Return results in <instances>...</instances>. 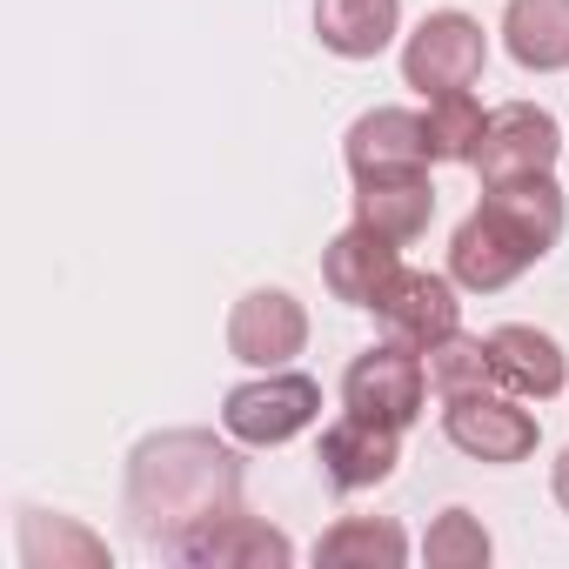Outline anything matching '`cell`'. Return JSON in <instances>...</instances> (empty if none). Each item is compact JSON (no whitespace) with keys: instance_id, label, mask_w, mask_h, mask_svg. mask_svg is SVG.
<instances>
[{"instance_id":"4fadbf2b","label":"cell","mask_w":569,"mask_h":569,"mask_svg":"<svg viewBox=\"0 0 569 569\" xmlns=\"http://www.w3.org/2000/svg\"><path fill=\"white\" fill-rule=\"evenodd\" d=\"M489 362H496V389L522 396V402H549L562 396L569 382V356L549 329H529V322H502L489 329Z\"/></svg>"},{"instance_id":"7a4b0ae2","label":"cell","mask_w":569,"mask_h":569,"mask_svg":"<svg viewBox=\"0 0 569 569\" xmlns=\"http://www.w3.org/2000/svg\"><path fill=\"white\" fill-rule=\"evenodd\" d=\"M322 422V382L302 369H254V382H234L221 396V429L241 449H281Z\"/></svg>"},{"instance_id":"5bb4252c","label":"cell","mask_w":569,"mask_h":569,"mask_svg":"<svg viewBox=\"0 0 569 569\" xmlns=\"http://www.w3.org/2000/svg\"><path fill=\"white\" fill-rule=\"evenodd\" d=\"M396 268H402V248H396L389 234L349 221V228L322 248V289H329L336 302H349V309H369V302L389 289Z\"/></svg>"},{"instance_id":"ba28073f","label":"cell","mask_w":569,"mask_h":569,"mask_svg":"<svg viewBox=\"0 0 569 569\" xmlns=\"http://www.w3.org/2000/svg\"><path fill=\"white\" fill-rule=\"evenodd\" d=\"M309 349V309L289 289H248L228 316V356L241 369H296Z\"/></svg>"},{"instance_id":"2e32d148","label":"cell","mask_w":569,"mask_h":569,"mask_svg":"<svg viewBox=\"0 0 569 569\" xmlns=\"http://www.w3.org/2000/svg\"><path fill=\"white\" fill-rule=\"evenodd\" d=\"M402 34V0H316V41L342 61H376Z\"/></svg>"},{"instance_id":"30bf717a","label":"cell","mask_w":569,"mask_h":569,"mask_svg":"<svg viewBox=\"0 0 569 569\" xmlns=\"http://www.w3.org/2000/svg\"><path fill=\"white\" fill-rule=\"evenodd\" d=\"M316 462H322V482H329L336 496L382 489V482L396 476V462H402V429H389V422H369V416L342 409V416L322 429Z\"/></svg>"},{"instance_id":"7c38bea8","label":"cell","mask_w":569,"mask_h":569,"mask_svg":"<svg viewBox=\"0 0 569 569\" xmlns=\"http://www.w3.org/2000/svg\"><path fill=\"white\" fill-rule=\"evenodd\" d=\"M174 562H194V569H289L296 542L274 522L248 516V509H228V516L201 522L188 542H174Z\"/></svg>"},{"instance_id":"6da1fadb","label":"cell","mask_w":569,"mask_h":569,"mask_svg":"<svg viewBox=\"0 0 569 569\" xmlns=\"http://www.w3.org/2000/svg\"><path fill=\"white\" fill-rule=\"evenodd\" d=\"M241 449L234 436H214V429H161V436H141L134 456H128V489H121V509L134 522V536L161 556H174V542H188L201 522L241 509Z\"/></svg>"},{"instance_id":"3957f363","label":"cell","mask_w":569,"mask_h":569,"mask_svg":"<svg viewBox=\"0 0 569 569\" xmlns=\"http://www.w3.org/2000/svg\"><path fill=\"white\" fill-rule=\"evenodd\" d=\"M482 61H489V34H482V21L462 14V8L422 14V28L402 41V81H409L422 101L476 88V81H482Z\"/></svg>"},{"instance_id":"cb8c5ba5","label":"cell","mask_w":569,"mask_h":569,"mask_svg":"<svg viewBox=\"0 0 569 569\" xmlns=\"http://www.w3.org/2000/svg\"><path fill=\"white\" fill-rule=\"evenodd\" d=\"M549 489H556V502H562V516H569V449L556 456V469H549Z\"/></svg>"},{"instance_id":"ac0fdd59","label":"cell","mask_w":569,"mask_h":569,"mask_svg":"<svg viewBox=\"0 0 569 569\" xmlns=\"http://www.w3.org/2000/svg\"><path fill=\"white\" fill-rule=\"evenodd\" d=\"M482 201L496 208V214H509L542 254L562 241V228H569V201H562V188H556V174H529V181H496V188H482Z\"/></svg>"},{"instance_id":"7402d4cb","label":"cell","mask_w":569,"mask_h":569,"mask_svg":"<svg viewBox=\"0 0 569 569\" xmlns=\"http://www.w3.org/2000/svg\"><path fill=\"white\" fill-rule=\"evenodd\" d=\"M422 369H429V396L449 402V396H476V389H496V362H489V336H442L422 349Z\"/></svg>"},{"instance_id":"277c9868","label":"cell","mask_w":569,"mask_h":569,"mask_svg":"<svg viewBox=\"0 0 569 569\" xmlns=\"http://www.w3.org/2000/svg\"><path fill=\"white\" fill-rule=\"evenodd\" d=\"M422 402H429V369H422V349L382 336L376 349H362L349 369H342V409L369 416V422H389V429H409L422 422Z\"/></svg>"},{"instance_id":"8992f818","label":"cell","mask_w":569,"mask_h":569,"mask_svg":"<svg viewBox=\"0 0 569 569\" xmlns=\"http://www.w3.org/2000/svg\"><path fill=\"white\" fill-rule=\"evenodd\" d=\"M536 261H542V248H536L509 214H496L489 201H476V208L456 221V234H449V274H456V289H469V296L509 289V281H516L522 268H536Z\"/></svg>"},{"instance_id":"44dd1931","label":"cell","mask_w":569,"mask_h":569,"mask_svg":"<svg viewBox=\"0 0 569 569\" xmlns=\"http://www.w3.org/2000/svg\"><path fill=\"white\" fill-rule=\"evenodd\" d=\"M21 562L28 569H101L108 562V542L101 536H88L81 522H68V516H41V509H28L21 516Z\"/></svg>"},{"instance_id":"52a82bcc","label":"cell","mask_w":569,"mask_h":569,"mask_svg":"<svg viewBox=\"0 0 569 569\" xmlns=\"http://www.w3.org/2000/svg\"><path fill=\"white\" fill-rule=\"evenodd\" d=\"M556 154H562L556 114L536 108V101H509V108H489L482 148H476V174H482V188L529 181V174H556Z\"/></svg>"},{"instance_id":"8fae6325","label":"cell","mask_w":569,"mask_h":569,"mask_svg":"<svg viewBox=\"0 0 569 569\" xmlns=\"http://www.w3.org/2000/svg\"><path fill=\"white\" fill-rule=\"evenodd\" d=\"M342 161H349V181H389V174L436 168L416 108H369V114H356L349 134H342Z\"/></svg>"},{"instance_id":"9a60e30c","label":"cell","mask_w":569,"mask_h":569,"mask_svg":"<svg viewBox=\"0 0 569 569\" xmlns=\"http://www.w3.org/2000/svg\"><path fill=\"white\" fill-rule=\"evenodd\" d=\"M356 221L389 234L396 248L422 241L429 221H436V181L429 168L422 174H389V181H356Z\"/></svg>"},{"instance_id":"d6986e66","label":"cell","mask_w":569,"mask_h":569,"mask_svg":"<svg viewBox=\"0 0 569 569\" xmlns=\"http://www.w3.org/2000/svg\"><path fill=\"white\" fill-rule=\"evenodd\" d=\"M316 562H336V569H402L409 562V536L402 522L389 516H342L322 542H316Z\"/></svg>"},{"instance_id":"e0dca14e","label":"cell","mask_w":569,"mask_h":569,"mask_svg":"<svg viewBox=\"0 0 569 569\" xmlns=\"http://www.w3.org/2000/svg\"><path fill=\"white\" fill-rule=\"evenodd\" d=\"M502 48L529 74H562L569 68V0H509Z\"/></svg>"},{"instance_id":"9c48e42d","label":"cell","mask_w":569,"mask_h":569,"mask_svg":"<svg viewBox=\"0 0 569 569\" xmlns=\"http://www.w3.org/2000/svg\"><path fill=\"white\" fill-rule=\"evenodd\" d=\"M456 274H429V268H396L389 289L369 302V316L382 322V336L409 342V349H429L442 336L462 329V302H456Z\"/></svg>"},{"instance_id":"603a6c76","label":"cell","mask_w":569,"mask_h":569,"mask_svg":"<svg viewBox=\"0 0 569 569\" xmlns=\"http://www.w3.org/2000/svg\"><path fill=\"white\" fill-rule=\"evenodd\" d=\"M489 556H496V542H489L482 516H469V509H442L429 522V536H422V562L429 569H482Z\"/></svg>"},{"instance_id":"ffe728a7","label":"cell","mask_w":569,"mask_h":569,"mask_svg":"<svg viewBox=\"0 0 569 569\" xmlns=\"http://www.w3.org/2000/svg\"><path fill=\"white\" fill-rule=\"evenodd\" d=\"M482 128H489V114H482V101L469 88L462 94H436L422 108V134H429V161L436 168H476Z\"/></svg>"},{"instance_id":"5b68a950","label":"cell","mask_w":569,"mask_h":569,"mask_svg":"<svg viewBox=\"0 0 569 569\" xmlns=\"http://www.w3.org/2000/svg\"><path fill=\"white\" fill-rule=\"evenodd\" d=\"M442 436H449L469 462L509 469V462H529V456H536L542 422L522 409V396H509V389H476V396H449V402H442Z\"/></svg>"}]
</instances>
